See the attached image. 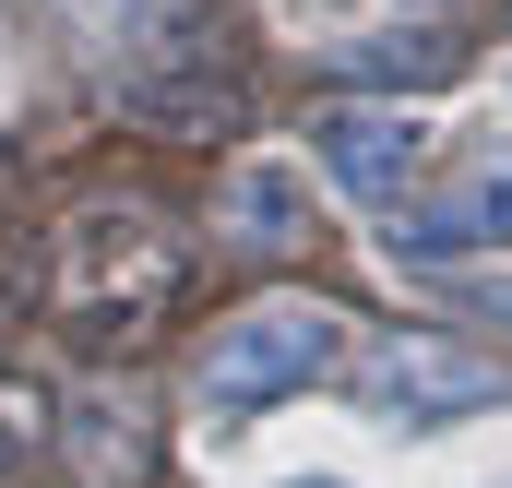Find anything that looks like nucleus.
<instances>
[{
    "instance_id": "nucleus-1",
    "label": "nucleus",
    "mask_w": 512,
    "mask_h": 488,
    "mask_svg": "<svg viewBox=\"0 0 512 488\" xmlns=\"http://www.w3.org/2000/svg\"><path fill=\"white\" fill-rule=\"evenodd\" d=\"M322 369H334V310H322V298H262V310H239V322L215 334L203 405H215V417H262L274 393H310Z\"/></svg>"
},
{
    "instance_id": "nucleus-2",
    "label": "nucleus",
    "mask_w": 512,
    "mask_h": 488,
    "mask_svg": "<svg viewBox=\"0 0 512 488\" xmlns=\"http://www.w3.org/2000/svg\"><path fill=\"white\" fill-rule=\"evenodd\" d=\"M489 393H501V369L465 358V346H429V334L370 358V417H393V429H441V417H465Z\"/></svg>"
},
{
    "instance_id": "nucleus-3",
    "label": "nucleus",
    "mask_w": 512,
    "mask_h": 488,
    "mask_svg": "<svg viewBox=\"0 0 512 488\" xmlns=\"http://www.w3.org/2000/svg\"><path fill=\"white\" fill-rule=\"evenodd\" d=\"M310 143H322V167H334L346 203H405V179L429 155V120H405V108H334Z\"/></svg>"
},
{
    "instance_id": "nucleus-4",
    "label": "nucleus",
    "mask_w": 512,
    "mask_h": 488,
    "mask_svg": "<svg viewBox=\"0 0 512 488\" xmlns=\"http://www.w3.org/2000/svg\"><path fill=\"white\" fill-rule=\"evenodd\" d=\"M393 262H477V250H512V155H489L453 203H429V215H405L382 227Z\"/></svg>"
},
{
    "instance_id": "nucleus-5",
    "label": "nucleus",
    "mask_w": 512,
    "mask_h": 488,
    "mask_svg": "<svg viewBox=\"0 0 512 488\" xmlns=\"http://www.w3.org/2000/svg\"><path fill=\"white\" fill-rule=\"evenodd\" d=\"M239 239L251 250L298 239V179H286V167H251V179H239Z\"/></svg>"
},
{
    "instance_id": "nucleus-6",
    "label": "nucleus",
    "mask_w": 512,
    "mask_h": 488,
    "mask_svg": "<svg viewBox=\"0 0 512 488\" xmlns=\"http://www.w3.org/2000/svg\"><path fill=\"white\" fill-rule=\"evenodd\" d=\"M298 488H334V477H298Z\"/></svg>"
}]
</instances>
